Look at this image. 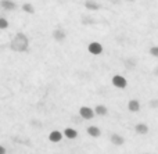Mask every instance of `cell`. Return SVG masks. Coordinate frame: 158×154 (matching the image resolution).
Masks as SVG:
<instances>
[{"label": "cell", "mask_w": 158, "mask_h": 154, "mask_svg": "<svg viewBox=\"0 0 158 154\" xmlns=\"http://www.w3.org/2000/svg\"><path fill=\"white\" fill-rule=\"evenodd\" d=\"M87 49H89L90 54L98 56V54H101V53H103V44L98 43V42H92V43H89Z\"/></svg>", "instance_id": "4"}, {"label": "cell", "mask_w": 158, "mask_h": 154, "mask_svg": "<svg viewBox=\"0 0 158 154\" xmlns=\"http://www.w3.org/2000/svg\"><path fill=\"white\" fill-rule=\"evenodd\" d=\"M150 107L157 108L158 107V100H151V102H150Z\"/></svg>", "instance_id": "18"}, {"label": "cell", "mask_w": 158, "mask_h": 154, "mask_svg": "<svg viewBox=\"0 0 158 154\" xmlns=\"http://www.w3.org/2000/svg\"><path fill=\"white\" fill-rule=\"evenodd\" d=\"M135 131L139 135H147L148 133V125L144 124V122H139V124L135 125Z\"/></svg>", "instance_id": "6"}, {"label": "cell", "mask_w": 158, "mask_h": 154, "mask_svg": "<svg viewBox=\"0 0 158 154\" xmlns=\"http://www.w3.org/2000/svg\"><path fill=\"white\" fill-rule=\"evenodd\" d=\"M61 139H63V133L60 132V131H52L49 135V140L52 142V143H58V142H61Z\"/></svg>", "instance_id": "8"}, {"label": "cell", "mask_w": 158, "mask_h": 154, "mask_svg": "<svg viewBox=\"0 0 158 154\" xmlns=\"http://www.w3.org/2000/svg\"><path fill=\"white\" fill-rule=\"evenodd\" d=\"M22 10H24V13L35 14V7H33L32 4H29V3H25V4L22 6Z\"/></svg>", "instance_id": "15"}, {"label": "cell", "mask_w": 158, "mask_h": 154, "mask_svg": "<svg viewBox=\"0 0 158 154\" xmlns=\"http://www.w3.org/2000/svg\"><path fill=\"white\" fill-rule=\"evenodd\" d=\"M150 54L153 56V57L158 58V46H153V47H150Z\"/></svg>", "instance_id": "17"}, {"label": "cell", "mask_w": 158, "mask_h": 154, "mask_svg": "<svg viewBox=\"0 0 158 154\" xmlns=\"http://www.w3.org/2000/svg\"><path fill=\"white\" fill-rule=\"evenodd\" d=\"M85 7H86L87 10L94 11V10H98V8H100V6H98L94 0H86V2H85Z\"/></svg>", "instance_id": "13"}, {"label": "cell", "mask_w": 158, "mask_h": 154, "mask_svg": "<svg viewBox=\"0 0 158 154\" xmlns=\"http://www.w3.org/2000/svg\"><path fill=\"white\" fill-rule=\"evenodd\" d=\"M53 38H54L56 40L61 42V40H64V39H65V32H64L63 29H56L54 32H53Z\"/></svg>", "instance_id": "14"}, {"label": "cell", "mask_w": 158, "mask_h": 154, "mask_svg": "<svg viewBox=\"0 0 158 154\" xmlns=\"http://www.w3.org/2000/svg\"><path fill=\"white\" fill-rule=\"evenodd\" d=\"M63 136H65L67 139H77L78 138V132H77V129H72V128H65L64 129V132H63Z\"/></svg>", "instance_id": "10"}, {"label": "cell", "mask_w": 158, "mask_h": 154, "mask_svg": "<svg viewBox=\"0 0 158 154\" xmlns=\"http://www.w3.org/2000/svg\"><path fill=\"white\" fill-rule=\"evenodd\" d=\"M6 153H7V150H6V147L0 144V154H6Z\"/></svg>", "instance_id": "19"}, {"label": "cell", "mask_w": 158, "mask_h": 154, "mask_svg": "<svg viewBox=\"0 0 158 154\" xmlns=\"http://www.w3.org/2000/svg\"><path fill=\"white\" fill-rule=\"evenodd\" d=\"M0 7L6 11H14L17 8V4L11 0H0Z\"/></svg>", "instance_id": "5"}, {"label": "cell", "mask_w": 158, "mask_h": 154, "mask_svg": "<svg viewBox=\"0 0 158 154\" xmlns=\"http://www.w3.org/2000/svg\"><path fill=\"white\" fill-rule=\"evenodd\" d=\"M11 47L17 52H25L28 47V39L24 33H17V36L14 38L13 43H11Z\"/></svg>", "instance_id": "1"}, {"label": "cell", "mask_w": 158, "mask_h": 154, "mask_svg": "<svg viewBox=\"0 0 158 154\" xmlns=\"http://www.w3.org/2000/svg\"><path fill=\"white\" fill-rule=\"evenodd\" d=\"M128 110L131 111V113H137V111L140 110V102L136 99H132L128 102Z\"/></svg>", "instance_id": "7"}, {"label": "cell", "mask_w": 158, "mask_h": 154, "mask_svg": "<svg viewBox=\"0 0 158 154\" xmlns=\"http://www.w3.org/2000/svg\"><path fill=\"white\" fill-rule=\"evenodd\" d=\"M86 132H87V135L92 136V138H98V136L101 135L100 128H98V127H94V125H90V127H87Z\"/></svg>", "instance_id": "9"}, {"label": "cell", "mask_w": 158, "mask_h": 154, "mask_svg": "<svg viewBox=\"0 0 158 154\" xmlns=\"http://www.w3.org/2000/svg\"><path fill=\"white\" fill-rule=\"evenodd\" d=\"M107 113H108V110H107V107L104 104H97V106H96V108H94V114H96V115L104 117Z\"/></svg>", "instance_id": "12"}, {"label": "cell", "mask_w": 158, "mask_h": 154, "mask_svg": "<svg viewBox=\"0 0 158 154\" xmlns=\"http://www.w3.org/2000/svg\"><path fill=\"white\" fill-rule=\"evenodd\" d=\"M79 115H81L82 119H87V121H89V119H92L96 114H94V110H92L90 107L83 106V107L79 108Z\"/></svg>", "instance_id": "3"}, {"label": "cell", "mask_w": 158, "mask_h": 154, "mask_svg": "<svg viewBox=\"0 0 158 154\" xmlns=\"http://www.w3.org/2000/svg\"><path fill=\"white\" fill-rule=\"evenodd\" d=\"M111 143L114 144V146H123V143H125V139H123L121 135H117V133H114V135H111Z\"/></svg>", "instance_id": "11"}, {"label": "cell", "mask_w": 158, "mask_h": 154, "mask_svg": "<svg viewBox=\"0 0 158 154\" xmlns=\"http://www.w3.org/2000/svg\"><path fill=\"white\" fill-rule=\"evenodd\" d=\"M112 85L118 89H125L128 86V81H126L125 77L122 75H114L112 77Z\"/></svg>", "instance_id": "2"}, {"label": "cell", "mask_w": 158, "mask_h": 154, "mask_svg": "<svg viewBox=\"0 0 158 154\" xmlns=\"http://www.w3.org/2000/svg\"><path fill=\"white\" fill-rule=\"evenodd\" d=\"M8 28V21L6 18H0V29H7Z\"/></svg>", "instance_id": "16"}]
</instances>
